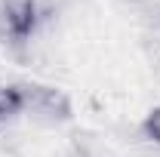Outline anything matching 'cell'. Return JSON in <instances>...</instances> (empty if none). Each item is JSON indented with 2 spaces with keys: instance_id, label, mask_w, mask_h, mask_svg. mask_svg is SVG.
Wrapping results in <instances>:
<instances>
[{
  "instance_id": "6da1fadb",
  "label": "cell",
  "mask_w": 160,
  "mask_h": 157,
  "mask_svg": "<svg viewBox=\"0 0 160 157\" xmlns=\"http://www.w3.org/2000/svg\"><path fill=\"white\" fill-rule=\"evenodd\" d=\"M25 89V108L31 111V114H37L43 120H68L71 117V102L68 96L56 89V86H22Z\"/></svg>"
},
{
  "instance_id": "7a4b0ae2",
  "label": "cell",
  "mask_w": 160,
  "mask_h": 157,
  "mask_svg": "<svg viewBox=\"0 0 160 157\" xmlns=\"http://www.w3.org/2000/svg\"><path fill=\"white\" fill-rule=\"evenodd\" d=\"M3 22L12 37H28L37 25V3L34 0H3Z\"/></svg>"
},
{
  "instance_id": "3957f363",
  "label": "cell",
  "mask_w": 160,
  "mask_h": 157,
  "mask_svg": "<svg viewBox=\"0 0 160 157\" xmlns=\"http://www.w3.org/2000/svg\"><path fill=\"white\" fill-rule=\"evenodd\" d=\"M25 111V89L22 86H0V120H9Z\"/></svg>"
},
{
  "instance_id": "277c9868",
  "label": "cell",
  "mask_w": 160,
  "mask_h": 157,
  "mask_svg": "<svg viewBox=\"0 0 160 157\" xmlns=\"http://www.w3.org/2000/svg\"><path fill=\"white\" fill-rule=\"evenodd\" d=\"M142 133H145V139H151V142L160 145V108H151L148 111V117L142 123Z\"/></svg>"
}]
</instances>
